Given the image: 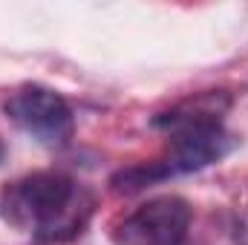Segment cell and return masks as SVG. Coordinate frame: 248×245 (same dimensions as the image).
I'll return each mask as SVG.
<instances>
[{"label":"cell","mask_w":248,"mask_h":245,"mask_svg":"<svg viewBox=\"0 0 248 245\" xmlns=\"http://www.w3.org/2000/svg\"><path fill=\"white\" fill-rule=\"evenodd\" d=\"M0 162H3V144H0Z\"/></svg>","instance_id":"52a82bcc"},{"label":"cell","mask_w":248,"mask_h":245,"mask_svg":"<svg viewBox=\"0 0 248 245\" xmlns=\"http://www.w3.org/2000/svg\"><path fill=\"white\" fill-rule=\"evenodd\" d=\"M3 208L17 228H29L46 243H66L87 225L93 199L69 176L41 170L12 184L3 193Z\"/></svg>","instance_id":"6da1fadb"},{"label":"cell","mask_w":248,"mask_h":245,"mask_svg":"<svg viewBox=\"0 0 248 245\" xmlns=\"http://www.w3.org/2000/svg\"><path fill=\"white\" fill-rule=\"evenodd\" d=\"M234 138L217 127V130H202V133H185V136H173L170 138V153L162 159L168 176H185L196 173L219 159H225L234 150Z\"/></svg>","instance_id":"277c9868"},{"label":"cell","mask_w":248,"mask_h":245,"mask_svg":"<svg viewBox=\"0 0 248 245\" xmlns=\"http://www.w3.org/2000/svg\"><path fill=\"white\" fill-rule=\"evenodd\" d=\"M165 179H170V176H168L162 159H156V162H141V165H130V168L119 170L110 179V184L116 193H139V190L165 182Z\"/></svg>","instance_id":"8992f818"},{"label":"cell","mask_w":248,"mask_h":245,"mask_svg":"<svg viewBox=\"0 0 248 245\" xmlns=\"http://www.w3.org/2000/svg\"><path fill=\"white\" fill-rule=\"evenodd\" d=\"M190 205L182 196H156L124 216L113 231L116 245H182L190 228Z\"/></svg>","instance_id":"3957f363"},{"label":"cell","mask_w":248,"mask_h":245,"mask_svg":"<svg viewBox=\"0 0 248 245\" xmlns=\"http://www.w3.org/2000/svg\"><path fill=\"white\" fill-rule=\"evenodd\" d=\"M231 98L225 92L217 90H205L185 98L182 104H176L168 113H159L153 119V127L170 133L173 136H185V133H202V130H217L222 127V116L228 113Z\"/></svg>","instance_id":"5b68a950"},{"label":"cell","mask_w":248,"mask_h":245,"mask_svg":"<svg viewBox=\"0 0 248 245\" xmlns=\"http://www.w3.org/2000/svg\"><path fill=\"white\" fill-rule=\"evenodd\" d=\"M3 113L17 124L23 133H29L35 141L46 147H66L75 133L72 107L49 87H20L3 101Z\"/></svg>","instance_id":"7a4b0ae2"}]
</instances>
